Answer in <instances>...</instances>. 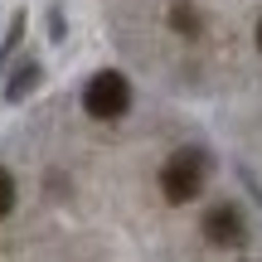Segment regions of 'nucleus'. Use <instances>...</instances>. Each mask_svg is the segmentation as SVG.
Returning <instances> with one entry per match:
<instances>
[{
  "mask_svg": "<svg viewBox=\"0 0 262 262\" xmlns=\"http://www.w3.org/2000/svg\"><path fill=\"white\" fill-rule=\"evenodd\" d=\"M257 49H262V25H257Z\"/></svg>",
  "mask_w": 262,
  "mask_h": 262,
  "instance_id": "obj_7",
  "label": "nucleus"
},
{
  "mask_svg": "<svg viewBox=\"0 0 262 262\" xmlns=\"http://www.w3.org/2000/svg\"><path fill=\"white\" fill-rule=\"evenodd\" d=\"M204 175H209V156L194 146L175 150V156L165 160V170H160V189H165L170 204H189V199L204 189Z\"/></svg>",
  "mask_w": 262,
  "mask_h": 262,
  "instance_id": "obj_1",
  "label": "nucleus"
},
{
  "mask_svg": "<svg viewBox=\"0 0 262 262\" xmlns=\"http://www.w3.org/2000/svg\"><path fill=\"white\" fill-rule=\"evenodd\" d=\"M10 209H15V180H10L5 170H0V219H5Z\"/></svg>",
  "mask_w": 262,
  "mask_h": 262,
  "instance_id": "obj_6",
  "label": "nucleus"
},
{
  "mask_svg": "<svg viewBox=\"0 0 262 262\" xmlns=\"http://www.w3.org/2000/svg\"><path fill=\"white\" fill-rule=\"evenodd\" d=\"M83 107L93 117H102V122H112V117H122L126 107H131V83H126L122 73L107 68V73H97L93 83L83 88Z\"/></svg>",
  "mask_w": 262,
  "mask_h": 262,
  "instance_id": "obj_2",
  "label": "nucleus"
},
{
  "mask_svg": "<svg viewBox=\"0 0 262 262\" xmlns=\"http://www.w3.org/2000/svg\"><path fill=\"white\" fill-rule=\"evenodd\" d=\"M243 219H238V209H228V204H219V209H209L204 214V238L209 243H219V248H238L243 243Z\"/></svg>",
  "mask_w": 262,
  "mask_h": 262,
  "instance_id": "obj_3",
  "label": "nucleus"
},
{
  "mask_svg": "<svg viewBox=\"0 0 262 262\" xmlns=\"http://www.w3.org/2000/svg\"><path fill=\"white\" fill-rule=\"evenodd\" d=\"M34 78H39V63H25V68H19V73H15V83H10V102H19V97L34 88Z\"/></svg>",
  "mask_w": 262,
  "mask_h": 262,
  "instance_id": "obj_4",
  "label": "nucleus"
},
{
  "mask_svg": "<svg viewBox=\"0 0 262 262\" xmlns=\"http://www.w3.org/2000/svg\"><path fill=\"white\" fill-rule=\"evenodd\" d=\"M170 19H175L180 34H199V15H194L189 5H175V15H170Z\"/></svg>",
  "mask_w": 262,
  "mask_h": 262,
  "instance_id": "obj_5",
  "label": "nucleus"
}]
</instances>
